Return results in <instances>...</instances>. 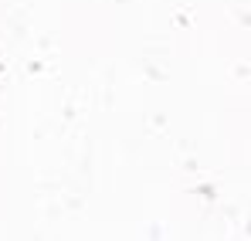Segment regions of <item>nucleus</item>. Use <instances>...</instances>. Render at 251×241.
Returning <instances> with one entry per match:
<instances>
[]
</instances>
